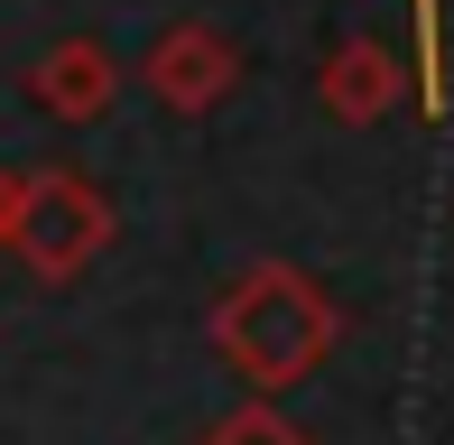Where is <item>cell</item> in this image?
<instances>
[{"label":"cell","mask_w":454,"mask_h":445,"mask_svg":"<svg viewBox=\"0 0 454 445\" xmlns=\"http://www.w3.org/2000/svg\"><path fill=\"white\" fill-rule=\"evenodd\" d=\"M204 334H214V353L232 362V380H251V390H297L306 371L334 362L343 307H334L325 278L297 269V260H260V269H241L232 288L214 297Z\"/></svg>","instance_id":"obj_1"},{"label":"cell","mask_w":454,"mask_h":445,"mask_svg":"<svg viewBox=\"0 0 454 445\" xmlns=\"http://www.w3.org/2000/svg\"><path fill=\"white\" fill-rule=\"evenodd\" d=\"M10 251L28 260V278H47V288H66V278H84L102 251H112V195L93 186V176L74 168H37L28 195H19V232Z\"/></svg>","instance_id":"obj_2"},{"label":"cell","mask_w":454,"mask_h":445,"mask_svg":"<svg viewBox=\"0 0 454 445\" xmlns=\"http://www.w3.org/2000/svg\"><path fill=\"white\" fill-rule=\"evenodd\" d=\"M241 74H251V56H241L214 19H168V28L139 47V93H149L158 112H185V121L232 103Z\"/></svg>","instance_id":"obj_3"},{"label":"cell","mask_w":454,"mask_h":445,"mask_svg":"<svg viewBox=\"0 0 454 445\" xmlns=\"http://www.w3.org/2000/svg\"><path fill=\"white\" fill-rule=\"evenodd\" d=\"M28 103L47 121H66V130H84V121H102L121 103V56L102 47V37H56L28 66Z\"/></svg>","instance_id":"obj_4"},{"label":"cell","mask_w":454,"mask_h":445,"mask_svg":"<svg viewBox=\"0 0 454 445\" xmlns=\"http://www.w3.org/2000/svg\"><path fill=\"white\" fill-rule=\"evenodd\" d=\"M418 93V74L399 66V56L380 47V37H343L334 56H325V74H316V103L343 121V130H371V121H389Z\"/></svg>","instance_id":"obj_5"},{"label":"cell","mask_w":454,"mask_h":445,"mask_svg":"<svg viewBox=\"0 0 454 445\" xmlns=\"http://www.w3.org/2000/svg\"><path fill=\"white\" fill-rule=\"evenodd\" d=\"M418 10V112L445 121V10L436 0H408Z\"/></svg>","instance_id":"obj_6"},{"label":"cell","mask_w":454,"mask_h":445,"mask_svg":"<svg viewBox=\"0 0 454 445\" xmlns=\"http://www.w3.org/2000/svg\"><path fill=\"white\" fill-rule=\"evenodd\" d=\"M195 445H306V427H287V418L270 409V399H251V409H232V418H214Z\"/></svg>","instance_id":"obj_7"},{"label":"cell","mask_w":454,"mask_h":445,"mask_svg":"<svg viewBox=\"0 0 454 445\" xmlns=\"http://www.w3.org/2000/svg\"><path fill=\"white\" fill-rule=\"evenodd\" d=\"M19 195H28V176L0 168V251H10V232H19Z\"/></svg>","instance_id":"obj_8"}]
</instances>
